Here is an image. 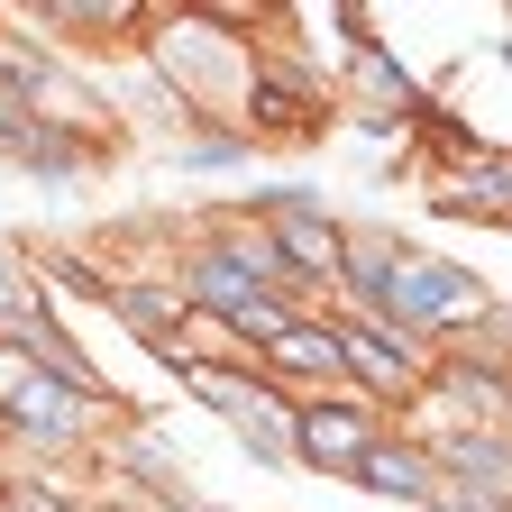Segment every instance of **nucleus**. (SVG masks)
Instances as JSON below:
<instances>
[{
    "label": "nucleus",
    "instance_id": "obj_2",
    "mask_svg": "<svg viewBox=\"0 0 512 512\" xmlns=\"http://www.w3.org/2000/svg\"><path fill=\"white\" fill-rule=\"evenodd\" d=\"M302 439H311V458H366L357 430H348V421H330V412H311V430H302Z\"/></svg>",
    "mask_w": 512,
    "mask_h": 512
},
{
    "label": "nucleus",
    "instance_id": "obj_1",
    "mask_svg": "<svg viewBox=\"0 0 512 512\" xmlns=\"http://www.w3.org/2000/svg\"><path fill=\"white\" fill-rule=\"evenodd\" d=\"M284 247L302 256V266H339V238H330V229H320V220H302V211L284 220Z\"/></svg>",
    "mask_w": 512,
    "mask_h": 512
},
{
    "label": "nucleus",
    "instance_id": "obj_3",
    "mask_svg": "<svg viewBox=\"0 0 512 512\" xmlns=\"http://www.w3.org/2000/svg\"><path fill=\"white\" fill-rule=\"evenodd\" d=\"M366 476L384 494H421V458H366Z\"/></svg>",
    "mask_w": 512,
    "mask_h": 512
},
{
    "label": "nucleus",
    "instance_id": "obj_4",
    "mask_svg": "<svg viewBox=\"0 0 512 512\" xmlns=\"http://www.w3.org/2000/svg\"><path fill=\"white\" fill-rule=\"evenodd\" d=\"M284 357H293V366H320V357H330V339H311V330H284Z\"/></svg>",
    "mask_w": 512,
    "mask_h": 512
}]
</instances>
